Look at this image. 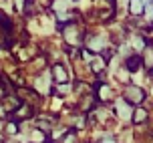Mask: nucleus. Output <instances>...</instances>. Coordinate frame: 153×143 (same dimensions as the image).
<instances>
[{"instance_id": "nucleus-6", "label": "nucleus", "mask_w": 153, "mask_h": 143, "mask_svg": "<svg viewBox=\"0 0 153 143\" xmlns=\"http://www.w3.org/2000/svg\"><path fill=\"white\" fill-rule=\"evenodd\" d=\"M151 81H153V71H151Z\"/></svg>"}, {"instance_id": "nucleus-3", "label": "nucleus", "mask_w": 153, "mask_h": 143, "mask_svg": "<svg viewBox=\"0 0 153 143\" xmlns=\"http://www.w3.org/2000/svg\"><path fill=\"white\" fill-rule=\"evenodd\" d=\"M53 73H54V79H56V81H67V71H65L62 65H54Z\"/></svg>"}, {"instance_id": "nucleus-1", "label": "nucleus", "mask_w": 153, "mask_h": 143, "mask_svg": "<svg viewBox=\"0 0 153 143\" xmlns=\"http://www.w3.org/2000/svg\"><path fill=\"white\" fill-rule=\"evenodd\" d=\"M143 99H145V93L141 89H137V87H129L127 93H125V101H127L129 105L131 103H141Z\"/></svg>"}, {"instance_id": "nucleus-2", "label": "nucleus", "mask_w": 153, "mask_h": 143, "mask_svg": "<svg viewBox=\"0 0 153 143\" xmlns=\"http://www.w3.org/2000/svg\"><path fill=\"white\" fill-rule=\"evenodd\" d=\"M145 10V0H129V12L131 14L139 16Z\"/></svg>"}, {"instance_id": "nucleus-5", "label": "nucleus", "mask_w": 153, "mask_h": 143, "mask_svg": "<svg viewBox=\"0 0 153 143\" xmlns=\"http://www.w3.org/2000/svg\"><path fill=\"white\" fill-rule=\"evenodd\" d=\"M145 117H147L145 109H141V107H139V109H137V113H135V117H133V123H141V121L145 119Z\"/></svg>"}, {"instance_id": "nucleus-4", "label": "nucleus", "mask_w": 153, "mask_h": 143, "mask_svg": "<svg viewBox=\"0 0 153 143\" xmlns=\"http://www.w3.org/2000/svg\"><path fill=\"white\" fill-rule=\"evenodd\" d=\"M125 67L129 69V71H137V69L141 67V59H139V57H131V59H127Z\"/></svg>"}]
</instances>
